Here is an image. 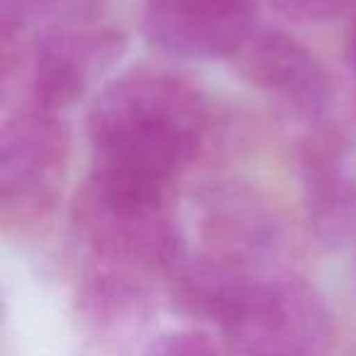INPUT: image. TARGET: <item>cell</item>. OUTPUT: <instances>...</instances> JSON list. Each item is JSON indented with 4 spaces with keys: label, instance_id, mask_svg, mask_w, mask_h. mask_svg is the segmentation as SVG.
<instances>
[{
    "label": "cell",
    "instance_id": "cell-1",
    "mask_svg": "<svg viewBox=\"0 0 356 356\" xmlns=\"http://www.w3.org/2000/svg\"><path fill=\"white\" fill-rule=\"evenodd\" d=\"M90 173L147 191L171 186L205 152L213 108L184 76L134 69L110 81L88 110Z\"/></svg>",
    "mask_w": 356,
    "mask_h": 356
},
{
    "label": "cell",
    "instance_id": "cell-2",
    "mask_svg": "<svg viewBox=\"0 0 356 356\" xmlns=\"http://www.w3.org/2000/svg\"><path fill=\"white\" fill-rule=\"evenodd\" d=\"M74 234L95 266L166 281L191 244L171 208V193L88 173L74 198Z\"/></svg>",
    "mask_w": 356,
    "mask_h": 356
},
{
    "label": "cell",
    "instance_id": "cell-3",
    "mask_svg": "<svg viewBox=\"0 0 356 356\" xmlns=\"http://www.w3.org/2000/svg\"><path fill=\"white\" fill-rule=\"evenodd\" d=\"M237 356H325L334 339L327 298L288 273L252 278L220 320Z\"/></svg>",
    "mask_w": 356,
    "mask_h": 356
},
{
    "label": "cell",
    "instance_id": "cell-4",
    "mask_svg": "<svg viewBox=\"0 0 356 356\" xmlns=\"http://www.w3.org/2000/svg\"><path fill=\"white\" fill-rule=\"evenodd\" d=\"M71 161L69 124L54 110L22 103L0 127V222L27 229L54 213Z\"/></svg>",
    "mask_w": 356,
    "mask_h": 356
},
{
    "label": "cell",
    "instance_id": "cell-5",
    "mask_svg": "<svg viewBox=\"0 0 356 356\" xmlns=\"http://www.w3.org/2000/svg\"><path fill=\"white\" fill-rule=\"evenodd\" d=\"M198 252L247 278L276 276L288 227L276 205L239 181L215 184L198 198Z\"/></svg>",
    "mask_w": 356,
    "mask_h": 356
},
{
    "label": "cell",
    "instance_id": "cell-6",
    "mask_svg": "<svg viewBox=\"0 0 356 356\" xmlns=\"http://www.w3.org/2000/svg\"><path fill=\"white\" fill-rule=\"evenodd\" d=\"M124 47L122 32L90 20L42 27L15 61L27 74L30 98L25 103L54 113L71 108L115 69ZM15 64L6 66L3 76L13 74Z\"/></svg>",
    "mask_w": 356,
    "mask_h": 356
},
{
    "label": "cell",
    "instance_id": "cell-7",
    "mask_svg": "<svg viewBox=\"0 0 356 356\" xmlns=\"http://www.w3.org/2000/svg\"><path fill=\"white\" fill-rule=\"evenodd\" d=\"M232 64L249 86L305 124L317 122L334 108L325 66L286 30L259 25L232 56Z\"/></svg>",
    "mask_w": 356,
    "mask_h": 356
},
{
    "label": "cell",
    "instance_id": "cell-8",
    "mask_svg": "<svg viewBox=\"0 0 356 356\" xmlns=\"http://www.w3.org/2000/svg\"><path fill=\"white\" fill-rule=\"evenodd\" d=\"M149 44L178 59H232L259 27V0H144Z\"/></svg>",
    "mask_w": 356,
    "mask_h": 356
},
{
    "label": "cell",
    "instance_id": "cell-9",
    "mask_svg": "<svg viewBox=\"0 0 356 356\" xmlns=\"http://www.w3.org/2000/svg\"><path fill=\"white\" fill-rule=\"evenodd\" d=\"M79 315L90 330L105 334L139 330L152 315L147 281L93 264L79 286Z\"/></svg>",
    "mask_w": 356,
    "mask_h": 356
},
{
    "label": "cell",
    "instance_id": "cell-10",
    "mask_svg": "<svg viewBox=\"0 0 356 356\" xmlns=\"http://www.w3.org/2000/svg\"><path fill=\"white\" fill-rule=\"evenodd\" d=\"M149 356H229L215 339L203 332H168L159 337L149 349Z\"/></svg>",
    "mask_w": 356,
    "mask_h": 356
},
{
    "label": "cell",
    "instance_id": "cell-11",
    "mask_svg": "<svg viewBox=\"0 0 356 356\" xmlns=\"http://www.w3.org/2000/svg\"><path fill=\"white\" fill-rule=\"evenodd\" d=\"M271 3L296 20H330L351 6V0H271Z\"/></svg>",
    "mask_w": 356,
    "mask_h": 356
},
{
    "label": "cell",
    "instance_id": "cell-12",
    "mask_svg": "<svg viewBox=\"0 0 356 356\" xmlns=\"http://www.w3.org/2000/svg\"><path fill=\"white\" fill-rule=\"evenodd\" d=\"M346 56H349L351 71L356 74V13H354V20H351V25H349V32H346Z\"/></svg>",
    "mask_w": 356,
    "mask_h": 356
},
{
    "label": "cell",
    "instance_id": "cell-13",
    "mask_svg": "<svg viewBox=\"0 0 356 356\" xmlns=\"http://www.w3.org/2000/svg\"><path fill=\"white\" fill-rule=\"evenodd\" d=\"M349 356H356V349H354V351H351V354H349Z\"/></svg>",
    "mask_w": 356,
    "mask_h": 356
}]
</instances>
